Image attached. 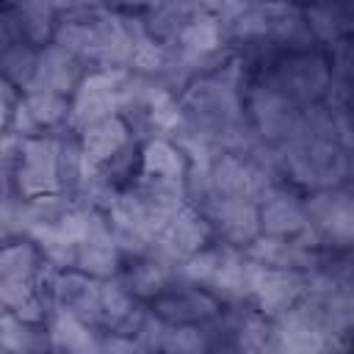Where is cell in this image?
<instances>
[{"label":"cell","mask_w":354,"mask_h":354,"mask_svg":"<svg viewBox=\"0 0 354 354\" xmlns=\"http://www.w3.org/2000/svg\"><path fill=\"white\" fill-rule=\"evenodd\" d=\"M257 77L271 83L274 88H279L296 105L304 108L310 102L324 100L329 80H332V66H329L326 53L307 47V50H290V53L271 58L268 64L257 69Z\"/></svg>","instance_id":"6da1fadb"},{"label":"cell","mask_w":354,"mask_h":354,"mask_svg":"<svg viewBox=\"0 0 354 354\" xmlns=\"http://www.w3.org/2000/svg\"><path fill=\"white\" fill-rule=\"evenodd\" d=\"M285 180L304 191L348 185V149L337 141H285Z\"/></svg>","instance_id":"7a4b0ae2"},{"label":"cell","mask_w":354,"mask_h":354,"mask_svg":"<svg viewBox=\"0 0 354 354\" xmlns=\"http://www.w3.org/2000/svg\"><path fill=\"white\" fill-rule=\"evenodd\" d=\"M310 230L318 235L324 249L354 252V188H324L304 196Z\"/></svg>","instance_id":"3957f363"},{"label":"cell","mask_w":354,"mask_h":354,"mask_svg":"<svg viewBox=\"0 0 354 354\" xmlns=\"http://www.w3.org/2000/svg\"><path fill=\"white\" fill-rule=\"evenodd\" d=\"M127 75H130V69H88L72 94L69 124L77 133H83L88 124L119 113L122 86H124Z\"/></svg>","instance_id":"277c9868"},{"label":"cell","mask_w":354,"mask_h":354,"mask_svg":"<svg viewBox=\"0 0 354 354\" xmlns=\"http://www.w3.org/2000/svg\"><path fill=\"white\" fill-rule=\"evenodd\" d=\"M6 174V171H3ZM14 188L22 196H41L64 191L58 180V138L55 133H33L22 138L19 147V163L11 171Z\"/></svg>","instance_id":"5b68a950"},{"label":"cell","mask_w":354,"mask_h":354,"mask_svg":"<svg viewBox=\"0 0 354 354\" xmlns=\"http://www.w3.org/2000/svg\"><path fill=\"white\" fill-rule=\"evenodd\" d=\"M282 180L260 169L243 152H218L210 163V188L213 196H238L260 205Z\"/></svg>","instance_id":"8992f818"},{"label":"cell","mask_w":354,"mask_h":354,"mask_svg":"<svg viewBox=\"0 0 354 354\" xmlns=\"http://www.w3.org/2000/svg\"><path fill=\"white\" fill-rule=\"evenodd\" d=\"M301 105H296L288 94L274 88L271 83L254 77L246 86V116L260 138L271 144H285L299 122Z\"/></svg>","instance_id":"52a82bcc"},{"label":"cell","mask_w":354,"mask_h":354,"mask_svg":"<svg viewBox=\"0 0 354 354\" xmlns=\"http://www.w3.org/2000/svg\"><path fill=\"white\" fill-rule=\"evenodd\" d=\"M213 230L205 218V213L196 205H185L180 207L166 227L158 232L155 243H152V254L160 257L163 263H169L174 271H180V266L199 249H205L207 243H213Z\"/></svg>","instance_id":"ba28073f"},{"label":"cell","mask_w":354,"mask_h":354,"mask_svg":"<svg viewBox=\"0 0 354 354\" xmlns=\"http://www.w3.org/2000/svg\"><path fill=\"white\" fill-rule=\"evenodd\" d=\"M196 207L205 213L216 241H224V243L246 249L263 232V227H260V205H254L249 199L207 196Z\"/></svg>","instance_id":"9c48e42d"},{"label":"cell","mask_w":354,"mask_h":354,"mask_svg":"<svg viewBox=\"0 0 354 354\" xmlns=\"http://www.w3.org/2000/svg\"><path fill=\"white\" fill-rule=\"evenodd\" d=\"M152 307L169 324H207L213 315L221 313L224 304L207 288L185 282V279H174L152 301Z\"/></svg>","instance_id":"30bf717a"},{"label":"cell","mask_w":354,"mask_h":354,"mask_svg":"<svg viewBox=\"0 0 354 354\" xmlns=\"http://www.w3.org/2000/svg\"><path fill=\"white\" fill-rule=\"evenodd\" d=\"M88 69L91 66L86 61H80L75 53H69L58 41H50L44 47H39V66H36V75H33V83L28 86V91L36 88V91H58V94L72 97Z\"/></svg>","instance_id":"8fae6325"},{"label":"cell","mask_w":354,"mask_h":354,"mask_svg":"<svg viewBox=\"0 0 354 354\" xmlns=\"http://www.w3.org/2000/svg\"><path fill=\"white\" fill-rule=\"evenodd\" d=\"M260 227L266 235L277 238H299L310 230L307 216V199L288 188L285 183L277 185L263 202H260Z\"/></svg>","instance_id":"7c38bea8"},{"label":"cell","mask_w":354,"mask_h":354,"mask_svg":"<svg viewBox=\"0 0 354 354\" xmlns=\"http://www.w3.org/2000/svg\"><path fill=\"white\" fill-rule=\"evenodd\" d=\"M304 296V274L296 268H271V266H260V274L254 279V290H252V304L268 315V318H279L282 313H288L299 299Z\"/></svg>","instance_id":"4fadbf2b"},{"label":"cell","mask_w":354,"mask_h":354,"mask_svg":"<svg viewBox=\"0 0 354 354\" xmlns=\"http://www.w3.org/2000/svg\"><path fill=\"white\" fill-rule=\"evenodd\" d=\"M138 301H155L174 279H177V271L163 263L160 257H155L152 252L149 254H138V257H127V263L122 266L119 277H116Z\"/></svg>","instance_id":"5bb4252c"},{"label":"cell","mask_w":354,"mask_h":354,"mask_svg":"<svg viewBox=\"0 0 354 354\" xmlns=\"http://www.w3.org/2000/svg\"><path fill=\"white\" fill-rule=\"evenodd\" d=\"M133 141H136V136H133L130 124H127L119 113H113V116H108V119H100V122L88 124V127L80 133L83 152H86V158H88V163H91L94 169L108 166V163H111L127 144H133Z\"/></svg>","instance_id":"9a60e30c"},{"label":"cell","mask_w":354,"mask_h":354,"mask_svg":"<svg viewBox=\"0 0 354 354\" xmlns=\"http://www.w3.org/2000/svg\"><path fill=\"white\" fill-rule=\"evenodd\" d=\"M301 8L310 33L321 44L354 33V0H307Z\"/></svg>","instance_id":"2e32d148"},{"label":"cell","mask_w":354,"mask_h":354,"mask_svg":"<svg viewBox=\"0 0 354 354\" xmlns=\"http://www.w3.org/2000/svg\"><path fill=\"white\" fill-rule=\"evenodd\" d=\"M202 11L199 0H152L141 14L144 22L149 28V33L163 41V44H174L180 39V33L185 30V25Z\"/></svg>","instance_id":"e0dca14e"},{"label":"cell","mask_w":354,"mask_h":354,"mask_svg":"<svg viewBox=\"0 0 354 354\" xmlns=\"http://www.w3.org/2000/svg\"><path fill=\"white\" fill-rule=\"evenodd\" d=\"M47 332H50L53 351H69V354L100 351V329L66 310H55L50 315Z\"/></svg>","instance_id":"ac0fdd59"},{"label":"cell","mask_w":354,"mask_h":354,"mask_svg":"<svg viewBox=\"0 0 354 354\" xmlns=\"http://www.w3.org/2000/svg\"><path fill=\"white\" fill-rule=\"evenodd\" d=\"M0 351L3 354H36V351H53L47 326L28 324L11 310L0 318Z\"/></svg>","instance_id":"d6986e66"},{"label":"cell","mask_w":354,"mask_h":354,"mask_svg":"<svg viewBox=\"0 0 354 354\" xmlns=\"http://www.w3.org/2000/svg\"><path fill=\"white\" fill-rule=\"evenodd\" d=\"M138 169L147 171V174H158V177H185L188 158L177 147L174 138H169V136H152V138H147L141 144Z\"/></svg>","instance_id":"ffe728a7"},{"label":"cell","mask_w":354,"mask_h":354,"mask_svg":"<svg viewBox=\"0 0 354 354\" xmlns=\"http://www.w3.org/2000/svg\"><path fill=\"white\" fill-rule=\"evenodd\" d=\"M47 268L44 252L30 238H14L6 241L0 249V277H22V279H39Z\"/></svg>","instance_id":"44dd1931"},{"label":"cell","mask_w":354,"mask_h":354,"mask_svg":"<svg viewBox=\"0 0 354 354\" xmlns=\"http://www.w3.org/2000/svg\"><path fill=\"white\" fill-rule=\"evenodd\" d=\"M8 8H14L25 41L36 47H44L53 41L58 19H61V14L53 6H47L44 0H19L17 6H8Z\"/></svg>","instance_id":"7402d4cb"},{"label":"cell","mask_w":354,"mask_h":354,"mask_svg":"<svg viewBox=\"0 0 354 354\" xmlns=\"http://www.w3.org/2000/svg\"><path fill=\"white\" fill-rule=\"evenodd\" d=\"M36 66H39V47L36 44L19 41V44H11V47H0V72H3V80L14 83L17 88L28 91V86L33 83Z\"/></svg>","instance_id":"603a6c76"},{"label":"cell","mask_w":354,"mask_h":354,"mask_svg":"<svg viewBox=\"0 0 354 354\" xmlns=\"http://www.w3.org/2000/svg\"><path fill=\"white\" fill-rule=\"evenodd\" d=\"M25 105L28 113L33 116V122L39 124V130H55L61 124L69 122V105L72 97L58 94V91H25Z\"/></svg>","instance_id":"cb8c5ba5"},{"label":"cell","mask_w":354,"mask_h":354,"mask_svg":"<svg viewBox=\"0 0 354 354\" xmlns=\"http://www.w3.org/2000/svg\"><path fill=\"white\" fill-rule=\"evenodd\" d=\"M166 55L169 47L163 41H158L149 30L138 33L133 39V53H130V72L144 75V77H158L166 66Z\"/></svg>","instance_id":"d4e9b609"},{"label":"cell","mask_w":354,"mask_h":354,"mask_svg":"<svg viewBox=\"0 0 354 354\" xmlns=\"http://www.w3.org/2000/svg\"><path fill=\"white\" fill-rule=\"evenodd\" d=\"M169 354H199L210 351V340L202 324H169L163 335V348Z\"/></svg>","instance_id":"484cf974"},{"label":"cell","mask_w":354,"mask_h":354,"mask_svg":"<svg viewBox=\"0 0 354 354\" xmlns=\"http://www.w3.org/2000/svg\"><path fill=\"white\" fill-rule=\"evenodd\" d=\"M166 329H169V321H163V318L158 315V310L149 304L133 337L138 340L141 351H160V348H163V335H166Z\"/></svg>","instance_id":"4316f807"},{"label":"cell","mask_w":354,"mask_h":354,"mask_svg":"<svg viewBox=\"0 0 354 354\" xmlns=\"http://www.w3.org/2000/svg\"><path fill=\"white\" fill-rule=\"evenodd\" d=\"M39 290V279H22V277H0V304L6 310H17Z\"/></svg>","instance_id":"83f0119b"},{"label":"cell","mask_w":354,"mask_h":354,"mask_svg":"<svg viewBox=\"0 0 354 354\" xmlns=\"http://www.w3.org/2000/svg\"><path fill=\"white\" fill-rule=\"evenodd\" d=\"M249 3H252V0H199L202 11L210 14V17H216V19L224 22L227 28H230V22H235V19L243 14V8H246Z\"/></svg>","instance_id":"f1b7e54d"},{"label":"cell","mask_w":354,"mask_h":354,"mask_svg":"<svg viewBox=\"0 0 354 354\" xmlns=\"http://www.w3.org/2000/svg\"><path fill=\"white\" fill-rule=\"evenodd\" d=\"M19 41H25V36H22V28H19V22H17V14H14V8H3V17H0V47H11V44H19Z\"/></svg>","instance_id":"f546056e"},{"label":"cell","mask_w":354,"mask_h":354,"mask_svg":"<svg viewBox=\"0 0 354 354\" xmlns=\"http://www.w3.org/2000/svg\"><path fill=\"white\" fill-rule=\"evenodd\" d=\"M113 6V0H75L77 11H94V8H108Z\"/></svg>","instance_id":"4dcf8cb0"},{"label":"cell","mask_w":354,"mask_h":354,"mask_svg":"<svg viewBox=\"0 0 354 354\" xmlns=\"http://www.w3.org/2000/svg\"><path fill=\"white\" fill-rule=\"evenodd\" d=\"M152 0H113V6L124 8V11H144Z\"/></svg>","instance_id":"1f68e13d"},{"label":"cell","mask_w":354,"mask_h":354,"mask_svg":"<svg viewBox=\"0 0 354 354\" xmlns=\"http://www.w3.org/2000/svg\"><path fill=\"white\" fill-rule=\"evenodd\" d=\"M17 3H19V0H6V6H17Z\"/></svg>","instance_id":"d6a6232c"}]
</instances>
